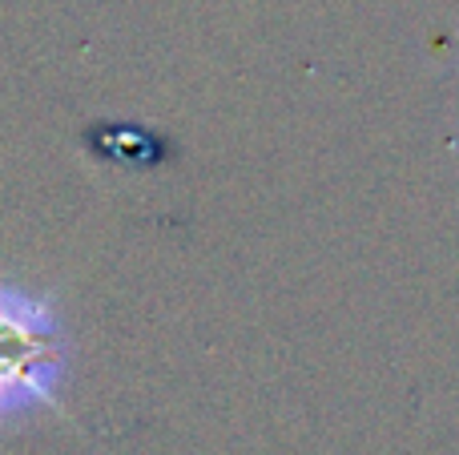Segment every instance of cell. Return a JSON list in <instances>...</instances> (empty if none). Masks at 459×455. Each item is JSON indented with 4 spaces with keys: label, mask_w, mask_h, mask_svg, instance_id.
Here are the masks:
<instances>
[{
    "label": "cell",
    "mask_w": 459,
    "mask_h": 455,
    "mask_svg": "<svg viewBox=\"0 0 459 455\" xmlns=\"http://www.w3.org/2000/svg\"><path fill=\"white\" fill-rule=\"evenodd\" d=\"M65 355L69 347L53 306L0 282V424L37 408H56Z\"/></svg>",
    "instance_id": "cell-1"
}]
</instances>
